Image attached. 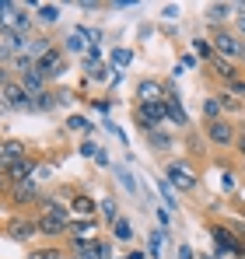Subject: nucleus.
I'll return each instance as SVG.
<instances>
[{"label":"nucleus","instance_id":"obj_1","mask_svg":"<svg viewBox=\"0 0 245 259\" xmlns=\"http://www.w3.org/2000/svg\"><path fill=\"white\" fill-rule=\"evenodd\" d=\"M207 235L214 238V256L217 259H242V235L231 228V224H224V221H210L207 224Z\"/></svg>","mask_w":245,"mask_h":259},{"label":"nucleus","instance_id":"obj_2","mask_svg":"<svg viewBox=\"0 0 245 259\" xmlns=\"http://www.w3.org/2000/svg\"><path fill=\"white\" fill-rule=\"evenodd\" d=\"M238 123L235 119H217V123H203V137L210 147H217V151H235V144H238Z\"/></svg>","mask_w":245,"mask_h":259},{"label":"nucleus","instance_id":"obj_3","mask_svg":"<svg viewBox=\"0 0 245 259\" xmlns=\"http://www.w3.org/2000/svg\"><path fill=\"white\" fill-rule=\"evenodd\" d=\"M14 210H28V207H39L42 200V182L39 179H28V182H18V186H11L7 189V196H4Z\"/></svg>","mask_w":245,"mask_h":259},{"label":"nucleus","instance_id":"obj_4","mask_svg":"<svg viewBox=\"0 0 245 259\" xmlns=\"http://www.w3.org/2000/svg\"><path fill=\"white\" fill-rule=\"evenodd\" d=\"M210 42H214V53H217V56H224V60H231V63L245 56V39L238 32H231V28H214Z\"/></svg>","mask_w":245,"mask_h":259},{"label":"nucleus","instance_id":"obj_5","mask_svg":"<svg viewBox=\"0 0 245 259\" xmlns=\"http://www.w3.org/2000/svg\"><path fill=\"white\" fill-rule=\"evenodd\" d=\"M165 179L175 186V189H182V193H193L196 189V172H193V165L186 161V158H172V161H165Z\"/></svg>","mask_w":245,"mask_h":259},{"label":"nucleus","instance_id":"obj_6","mask_svg":"<svg viewBox=\"0 0 245 259\" xmlns=\"http://www.w3.org/2000/svg\"><path fill=\"white\" fill-rule=\"evenodd\" d=\"M4 235L11 238V242H32L35 235H39V221H35V214H14L4 221Z\"/></svg>","mask_w":245,"mask_h":259},{"label":"nucleus","instance_id":"obj_7","mask_svg":"<svg viewBox=\"0 0 245 259\" xmlns=\"http://www.w3.org/2000/svg\"><path fill=\"white\" fill-rule=\"evenodd\" d=\"M0 112H32V95L25 91L18 77L0 91Z\"/></svg>","mask_w":245,"mask_h":259},{"label":"nucleus","instance_id":"obj_8","mask_svg":"<svg viewBox=\"0 0 245 259\" xmlns=\"http://www.w3.org/2000/svg\"><path fill=\"white\" fill-rule=\"evenodd\" d=\"M35 70H42L46 74V81L53 84V81H60L63 74H67V53L60 49V46H53L46 56H42L39 63H35Z\"/></svg>","mask_w":245,"mask_h":259},{"label":"nucleus","instance_id":"obj_9","mask_svg":"<svg viewBox=\"0 0 245 259\" xmlns=\"http://www.w3.org/2000/svg\"><path fill=\"white\" fill-rule=\"evenodd\" d=\"M25 158H32L25 140H18V137H7V140H0V172H7L11 165H18V161H25Z\"/></svg>","mask_w":245,"mask_h":259},{"label":"nucleus","instance_id":"obj_10","mask_svg":"<svg viewBox=\"0 0 245 259\" xmlns=\"http://www.w3.org/2000/svg\"><path fill=\"white\" fill-rule=\"evenodd\" d=\"M168 91H165V81L158 77H144L137 81V105H151V102H165Z\"/></svg>","mask_w":245,"mask_h":259},{"label":"nucleus","instance_id":"obj_11","mask_svg":"<svg viewBox=\"0 0 245 259\" xmlns=\"http://www.w3.org/2000/svg\"><path fill=\"white\" fill-rule=\"evenodd\" d=\"M35 172H39V158L32 154V158H25V161H18V165H11L7 168V182L11 186H18V182H28V179H35Z\"/></svg>","mask_w":245,"mask_h":259},{"label":"nucleus","instance_id":"obj_12","mask_svg":"<svg viewBox=\"0 0 245 259\" xmlns=\"http://www.w3.org/2000/svg\"><path fill=\"white\" fill-rule=\"evenodd\" d=\"M207 67H210V74H214V77H217L221 84H228V81H235L238 74H245V70H238V67H235L231 60H224V56H217V53H214V60H210Z\"/></svg>","mask_w":245,"mask_h":259},{"label":"nucleus","instance_id":"obj_13","mask_svg":"<svg viewBox=\"0 0 245 259\" xmlns=\"http://www.w3.org/2000/svg\"><path fill=\"white\" fill-rule=\"evenodd\" d=\"M35 221H39V235H46V238H67V231H70V224L60 221V217L35 214Z\"/></svg>","mask_w":245,"mask_h":259},{"label":"nucleus","instance_id":"obj_14","mask_svg":"<svg viewBox=\"0 0 245 259\" xmlns=\"http://www.w3.org/2000/svg\"><path fill=\"white\" fill-rule=\"evenodd\" d=\"M70 214L74 217H98V200H91L88 193H74L70 196Z\"/></svg>","mask_w":245,"mask_h":259},{"label":"nucleus","instance_id":"obj_15","mask_svg":"<svg viewBox=\"0 0 245 259\" xmlns=\"http://www.w3.org/2000/svg\"><path fill=\"white\" fill-rule=\"evenodd\" d=\"M98 224H102V217H74L67 235H74V238H91V235L98 231Z\"/></svg>","mask_w":245,"mask_h":259},{"label":"nucleus","instance_id":"obj_16","mask_svg":"<svg viewBox=\"0 0 245 259\" xmlns=\"http://www.w3.org/2000/svg\"><path fill=\"white\" fill-rule=\"evenodd\" d=\"M53 49V39L49 35H28V46H25V56L32 60V63H39L42 56Z\"/></svg>","mask_w":245,"mask_h":259},{"label":"nucleus","instance_id":"obj_17","mask_svg":"<svg viewBox=\"0 0 245 259\" xmlns=\"http://www.w3.org/2000/svg\"><path fill=\"white\" fill-rule=\"evenodd\" d=\"M18 81L25 84V91H28L32 98H35V95H42V91H49V81H46V74H42V70H35V67H32L28 74H21Z\"/></svg>","mask_w":245,"mask_h":259},{"label":"nucleus","instance_id":"obj_18","mask_svg":"<svg viewBox=\"0 0 245 259\" xmlns=\"http://www.w3.org/2000/svg\"><path fill=\"white\" fill-rule=\"evenodd\" d=\"M144 140H147V147H151V151H158V154L175 147V137H172V130H165V126H161V130H154V133H147Z\"/></svg>","mask_w":245,"mask_h":259},{"label":"nucleus","instance_id":"obj_19","mask_svg":"<svg viewBox=\"0 0 245 259\" xmlns=\"http://www.w3.org/2000/svg\"><path fill=\"white\" fill-rule=\"evenodd\" d=\"M235 14V4H210L207 7V21L214 25V28H224V21Z\"/></svg>","mask_w":245,"mask_h":259},{"label":"nucleus","instance_id":"obj_20","mask_svg":"<svg viewBox=\"0 0 245 259\" xmlns=\"http://www.w3.org/2000/svg\"><path fill=\"white\" fill-rule=\"evenodd\" d=\"M200 116H203V123H217V119H224V109H221L217 95H207V98H203V105H200Z\"/></svg>","mask_w":245,"mask_h":259},{"label":"nucleus","instance_id":"obj_21","mask_svg":"<svg viewBox=\"0 0 245 259\" xmlns=\"http://www.w3.org/2000/svg\"><path fill=\"white\" fill-rule=\"evenodd\" d=\"M98 217H102V221L112 228V224L123 217V214H119V203H116L112 196H102V200H98Z\"/></svg>","mask_w":245,"mask_h":259},{"label":"nucleus","instance_id":"obj_22","mask_svg":"<svg viewBox=\"0 0 245 259\" xmlns=\"http://www.w3.org/2000/svg\"><path fill=\"white\" fill-rule=\"evenodd\" d=\"M53 109H60V102H56V88H49V91H42L32 98V112H53Z\"/></svg>","mask_w":245,"mask_h":259},{"label":"nucleus","instance_id":"obj_23","mask_svg":"<svg viewBox=\"0 0 245 259\" xmlns=\"http://www.w3.org/2000/svg\"><path fill=\"white\" fill-rule=\"evenodd\" d=\"M67 130L70 133H81V137H91L95 133V123L88 116H81V112H74V116H67Z\"/></svg>","mask_w":245,"mask_h":259},{"label":"nucleus","instance_id":"obj_24","mask_svg":"<svg viewBox=\"0 0 245 259\" xmlns=\"http://www.w3.org/2000/svg\"><path fill=\"white\" fill-rule=\"evenodd\" d=\"M28 259H70V256L60 245H35V249H28Z\"/></svg>","mask_w":245,"mask_h":259},{"label":"nucleus","instance_id":"obj_25","mask_svg":"<svg viewBox=\"0 0 245 259\" xmlns=\"http://www.w3.org/2000/svg\"><path fill=\"white\" fill-rule=\"evenodd\" d=\"M214 95H217V102H221V109H224V119H231L235 112H242V109H245V102L231 98V95H228V91H221V88H217Z\"/></svg>","mask_w":245,"mask_h":259},{"label":"nucleus","instance_id":"obj_26","mask_svg":"<svg viewBox=\"0 0 245 259\" xmlns=\"http://www.w3.org/2000/svg\"><path fill=\"white\" fill-rule=\"evenodd\" d=\"M60 18H63V11L56 4H39L35 7V21H42V25H56Z\"/></svg>","mask_w":245,"mask_h":259},{"label":"nucleus","instance_id":"obj_27","mask_svg":"<svg viewBox=\"0 0 245 259\" xmlns=\"http://www.w3.org/2000/svg\"><path fill=\"white\" fill-rule=\"evenodd\" d=\"M109 238H116V242H133V224H130L126 217H119V221L109 228Z\"/></svg>","mask_w":245,"mask_h":259},{"label":"nucleus","instance_id":"obj_28","mask_svg":"<svg viewBox=\"0 0 245 259\" xmlns=\"http://www.w3.org/2000/svg\"><path fill=\"white\" fill-rule=\"evenodd\" d=\"M63 53H88V39H84L77 28H74V32L63 39Z\"/></svg>","mask_w":245,"mask_h":259},{"label":"nucleus","instance_id":"obj_29","mask_svg":"<svg viewBox=\"0 0 245 259\" xmlns=\"http://www.w3.org/2000/svg\"><path fill=\"white\" fill-rule=\"evenodd\" d=\"M193 56H200L203 63H210V60H214V42L203 39V35H196V39H193Z\"/></svg>","mask_w":245,"mask_h":259},{"label":"nucleus","instance_id":"obj_30","mask_svg":"<svg viewBox=\"0 0 245 259\" xmlns=\"http://www.w3.org/2000/svg\"><path fill=\"white\" fill-rule=\"evenodd\" d=\"M161 249H165V228H158V231L147 235V256L158 259V256H161Z\"/></svg>","mask_w":245,"mask_h":259},{"label":"nucleus","instance_id":"obj_31","mask_svg":"<svg viewBox=\"0 0 245 259\" xmlns=\"http://www.w3.org/2000/svg\"><path fill=\"white\" fill-rule=\"evenodd\" d=\"M221 91H228L231 98L245 102V74H238V77H235V81H228V84H221Z\"/></svg>","mask_w":245,"mask_h":259},{"label":"nucleus","instance_id":"obj_32","mask_svg":"<svg viewBox=\"0 0 245 259\" xmlns=\"http://www.w3.org/2000/svg\"><path fill=\"white\" fill-rule=\"evenodd\" d=\"M112 172H116V179H119V186L126 193H137V182H133V175L126 172V165H112Z\"/></svg>","mask_w":245,"mask_h":259},{"label":"nucleus","instance_id":"obj_33","mask_svg":"<svg viewBox=\"0 0 245 259\" xmlns=\"http://www.w3.org/2000/svg\"><path fill=\"white\" fill-rule=\"evenodd\" d=\"M109 63H112V67H130V63H133V53H130V49H112V56H109Z\"/></svg>","mask_w":245,"mask_h":259},{"label":"nucleus","instance_id":"obj_34","mask_svg":"<svg viewBox=\"0 0 245 259\" xmlns=\"http://www.w3.org/2000/svg\"><path fill=\"white\" fill-rule=\"evenodd\" d=\"M221 189H224V193H235V189H238V175L231 172V168L221 172Z\"/></svg>","mask_w":245,"mask_h":259},{"label":"nucleus","instance_id":"obj_35","mask_svg":"<svg viewBox=\"0 0 245 259\" xmlns=\"http://www.w3.org/2000/svg\"><path fill=\"white\" fill-rule=\"evenodd\" d=\"M77 154H81V158H91V161H95V154H98V147H95V140H91V137H84L81 144H77Z\"/></svg>","mask_w":245,"mask_h":259},{"label":"nucleus","instance_id":"obj_36","mask_svg":"<svg viewBox=\"0 0 245 259\" xmlns=\"http://www.w3.org/2000/svg\"><path fill=\"white\" fill-rule=\"evenodd\" d=\"M158 193H161V200L175 210V189H172V182H158Z\"/></svg>","mask_w":245,"mask_h":259},{"label":"nucleus","instance_id":"obj_37","mask_svg":"<svg viewBox=\"0 0 245 259\" xmlns=\"http://www.w3.org/2000/svg\"><path fill=\"white\" fill-rule=\"evenodd\" d=\"M70 259H102V252H98V238H91V245L84 249L81 256H70Z\"/></svg>","mask_w":245,"mask_h":259},{"label":"nucleus","instance_id":"obj_38","mask_svg":"<svg viewBox=\"0 0 245 259\" xmlns=\"http://www.w3.org/2000/svg\"><path fill=\"white\" fill-rule=\"evenodd\" d=\"M95 165H98V168H112V158H109V151H105V147H98V154H95Z\"/></svg>","mask_w":245,"mask_h":259},{"label":"nucleus","instance_id":"obj_39","mask_svg":"<svg viewBox=\"0 0 245 259\" xmlns=\"http://www.w3.org/2000/svg\"><path fill=\"white\" fill-rule=\"evenodd\" d=\"M11 81H14V70H11V67H0V91L11 84Z\"/></svg>","mask_w":245,"mask_h":259},{"label":"nucleus","instance_id":"obj_40","mask_svg":"<svg viewBox=\"0 0 245 259\" xmlns=\"http://www.w3.org/2000/svg\"><path fill=\"white\" fill-rule=\"evenodd\" d=\"M109 109H112V102H109V98H98V102H95V112H102V116H109Z\"/></svg>","mask_w":245,"mask_h":259},{"label":"nucleus","instance_id":"obj_41","mask_svg":"<svg viewBox=\"0 0 245 259\" xmlns=\"http://www.w3.org/2000/svg\"><path fill=\"white\" fill-rule=\"evenodd\" d=\"M161 18H179V4H165V7H161Z\"/></svg>","mask_w":245,"mask_h":259},{"label":"nucleus","instance_id":"obj_42","mask_svg":"<svg viewBox=\"0 0 245 259\" xmlns=\"http://www.w3.org/2000/svg\"><path fill=\"white\" fill-rule=\"evenodd\" d=\"M179 259H196L193 245H186V242H182V245H179Z\"/></svg>","mask_w":245,"mask_h":259},{"label":"nucleus","instance_id":"obj_43","mask_svg":"<svg viewBox=\"0 0 245 259\" xmlns=\"http://www.w3.org/2000/svg\"><path fill=\"white\" fill-rule=\"evenodd\" d=\"M193 67H196V56L186 53V56H182V70H193Z\"/></svg>","mask_w":245,"mask_h":259},{"label":"nucleus","instance_id":"obj_44","mask_svg":"<svg viewBox=\"0 0 245 259\" xmlns=\"http://www.w3.org/2000/svg\"><path fill=\"white\" fill-rule=\"evenodd\" d=\"M235 151H238V154H242V158H245V126L238 130V144H235Z\"/></svg>","mask_w":245,"mask_h":259},{"label":"nucleus","instance_id":"obj_45","mask_svg":"<svg viewBox=\"0 0 245 259\" xmlns=\"http://www.w3.org/2000/svg\"><path fill=\"white\" fill-rule=\"evenodd\" d=\"M112 7H116V11H130V7H137V0H116Z\"/></svg>","mask_w":245,"mask_h":259},{"label":"nucleus","instance_id":"obj_46","mask_svg":"<svg viewBox=\"0 0 245 259\" xmlns=\"http://www.w3.org/2000/svg\"><path fill=\"white\" fill-rule=\"evenodd\" d=\"M7 189H11V182H7V175L0 172V196H7Z\"/></svg>","mask_w":245,"mask_h":259},{"label":"nucleus","instance_id":"obj_47","mask_svg":"<svg viewBox=\"0 0 245 259\" xmlns=\"http://www.w3.org/2000/svg\"><path fill=\"white\" fill-rule=\"evenodd\" d=\"M235 28H238V35L245 39V14H238V21H235Z\"/></svg>","mask_w":245,"mask_h":259},{"label":"nucleus","instance_id":"obj_48","mask_svg":"<svg viewBox=\"0 0 245 259\" xmlns=\"http://www.w3.org/2000/svg\"><path fill=\"white\" fill-rule=\"evenodd\" d=\"M158 221H161V228H168V224H172V217H168V210H158Z\"/></svg>","mask_w":245,"mask_h":259},{"label":"nucleus","instance_id":"obj_49","mask_svg":"<svg viewBox=\"0 0 245 259\" xmlns=\"http://www.w3.org/2000/svg\"><path fill=\"white\" fill-rule=\"evenodd\" d=\"M126 259H147V256H144L140 249H133V252H126Z\"/></svg>","mask_w":245,"mask_h":259},{"label":"nucleus","instance_id":"obj_50","mask_svg":"<svg viewBox=\"0 0 245 259\" xmlns=\"http://www.w3.org/2000/svg\"><path fill=\"white\" fill-rule=\"evenodd\" d=\"M200 259H217V256H210V252H203V256H200Z\"/></svg>","mask_w":245,"mask_h":259}]
</instances>
